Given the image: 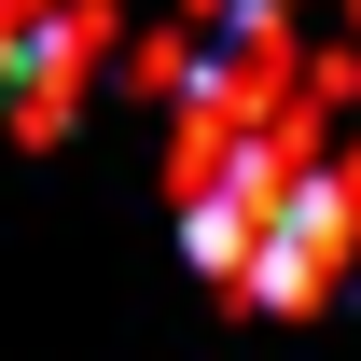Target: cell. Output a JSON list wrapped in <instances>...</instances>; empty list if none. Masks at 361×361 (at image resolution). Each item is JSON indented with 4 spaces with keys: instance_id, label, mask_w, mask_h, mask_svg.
Masks as SVG:
<instances>
[{
    "instance_id": "obj_1",
    "label": "cell",
    "mask_w": 361,
    "mask_h": 361,
    "mask_svg": "<svg viewBox=\"0 0 361 361\" xmlns=\"http://www.w3.org/2000/svg\"><path fill=\"white\" fill-rule=\"evenodd\" d=\"M180 236H195V264L236 278L250 306H319V278L348 264V209H334L319 180H278V167L209 180V195L180 209Z\"/></svg>"
}]
</instances>
